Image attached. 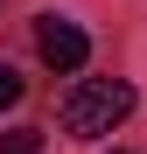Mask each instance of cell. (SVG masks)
<instances>
[{
  "instance_id": "7a4b0ae2",
  "label": "cell",
  "mask_w": 147,
  "mask_h": 154,
  "mask_svg": "<svg viewBox=\"0 0 147 154\" xmlns=\"http://www.w3.org/2000/svg\"><path fill=\"white\" fill-rule=\"evenodd\" d=\"M35 49H42L49 70H84L91 63V35L77 28V21H63V14H42L35 21Z\"/></svg>"
},
{
  "instance_id": "277c9868",
  "label": "cell",
  "mask_w": 147,
  "mask_h": 154,
  "mask_svg": "<svg viewBox=\"0 0 147 154\" xmlns=\"http://www.w3.org/2000/svg\"><path fill=\"white\" fill-rule=\"evenodd\" d=\"M7 105H21V70L0 63V112H7Z\"/></svg>"
},
{
  "instance_id": "3957f363",
  "label": "cell",
  "mask_w": 147,
  "mask_h": 154,
  "mask_svg": "<svg viewBox=\"0 0 147 154\" xmlns=\"http://www.w3.org/2000/svg\"><path fill=\"white\" fill-rule=\"evenodd\" d=\"M0 154H42V133L35 126H14V133H0Z\"/></svg>"
},
{
  "instance_id": "6da1fadb",
  "label": "cell",
  "mask_w": 147,
  "mask_h": 154,
  "mask_svg": "<svg viewBox=\"0 0 147 154\" xmlns=\"http://www.w3.org/2000/svg\"><path fill=\"white\" fill-rule=\"evenodd\" d=\"M126 112H133V84H119V77H84V84H70V98H63V133L70 140H98Z\"/></svg>"
}]
</instances>
